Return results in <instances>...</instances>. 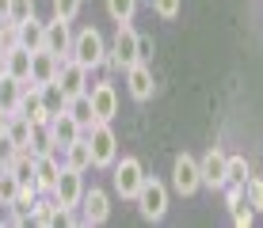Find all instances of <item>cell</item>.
Here are the masks:
<instances>
[{"label":"cell","mask_w":263,"mask_h":228,"mask_svg":"<svg viewBox=\"0 0 263 228\" xmlns=\"http://www.w3.org/2000/svg\"><path fill=\"white\" fill-rule=\"evenodd\" d=\"M153 57V38H141L138 34V61H149Z\"/></svg>","instance_id":"34"},{"label":"cell","mask_w":263,"mask_h":228,"mask_svg":"<svg viewBox=\"0 0 263 228\" xmlns=\"http://www.w3.org/2000/svg\"><path fill=\"white\" fill-rule=\"evenodd\" d=\"M134 61H138V31H134L130 23H119V34H115V50H107V61L103 65L111 69H130Z\"/></svg>","instance_id":"6"},{"label":"cell","mask_w":263,"mask_h":228,"mask_svg":"<svg viewBox=\"0 0 263 228\" xmlns=\"http://www.w3.org/2000/svg\"><path fill=\"white\" fill-rule=\"evenodd\" d=\"M8 4H12V0H0V23L8 19Z\"/></svg>","instance_id":"37"},{"label":"cell","mask_w":263,"mask_h":228,"mask_svg":"<svg viewBox=\"0 0 263 228\" xmlns=\"http://www.w3.org/2000/svg\"><path fill=\"white\" fill-rule=\"evenodd\" d=\"M15 194H20V179L8 171V163L0 168V205H12L15 202Z\"/></svg>","instance_id":"26"},{"label":"cell","mask_w":263,"mask_h":228,"mask_svg":"<svg viewBox=\"0 0 263 228\" xmlns=\"http://www.w3.org/2000/svg\"><path fill=\"white\" fill-rule=\"evenodd\" d=\"M138 209H141V217L145 221H160V217L168 213V186L160 179H149L145 175V182H141V190H138Z\"/></svg>","instance_id":"5"},{"label":"cell","mask_w":263,"mask_h":228,"mask_svg":"<svg viewBox=\"0 0 263 228\" xmlns=\"http://www.w3.org/2000/svg\"><path fill=\"white\" fill-rule=\"evenodd\" d=\"M225 152L221 149H210L202 160H198V175H202V186L210 190H225Z\"/></svg>","instance_id":"13"},{"label":"cell","mask_w":263,"mask_h":228,"mask_svg":"<svg viewBox=\"0 0 263 228\" xmlns=\"http://www.w3.org/2000/svg\"><path fill=\"white\" fill-rule=\"evenodd\" d=\"M12 46H20V23H0V50H12Z\"/></svg>","instance_id":"31"},{"label":"cell","mask_w":263,"mask_h":228,"mask_svg":"<svg viewBox=\"0 0 263 228\" xmlns=\"http://www.w3.org/2000/svg\"><path fill=\"white\" fill-rule=\"evenodd\" d=\"M53 149H58V144H53L50 122L34 126V130H31V144H27V152H31V156H42V152H53Z\"/></svg>","instance_id":"24"},{"label":"cell","mask_w":263,"mask_h":228,"mask_svg":"<svg viewBox=\"0 0 263 228\" xmlns=\"http://www.w3.org/2000/svg\"><path fill=\"white\" fill-rule=\"evenodd\" d=\"M107 217H111V194L107 190H84V198H80V221L84 224H103Z\"/></svg>","instance_id":"11"},{"label":"cell","mask_w":263,"mask_h":228,"mask_svg":"<svg viewBox=\"0 0 263 228\" xmlns=\"http://www.w3.org/2000/svg\"><path fill=\"white\" fill-rule=\"evenodd\" d=\"M248 182H252L248 202H252V209H256V213H263V175H259V179H248Z\"/></svg>","instance_id":"33"},{"label":"cell","mask_w":263,"mask_h":228,"mask_svg":"<svg viewBox=\"0 0 263 228\" xmlns=\"http://www.w3.org/2000/svg\"><path fill=\"white\" fill-rule=\"evenodd\" d=\"M31 130H34V122H31L27 114H12V122H8V137H4V141L12 144L15 152H23L27 144H31Z\"/></svg>","instance_id":"18"},{"label":"cell","mask_w":263,"mask_h":228,"mask_svg":"<svg viewBox=\"0 0 263 228\" xmlns=\"http://www.w3.org/2000/svg\"><path fill=\"white\" fill-rule=\"evenodd\" d=\"M8 122H12V114H4V111H0V141L8 137Z\"/></svg>","instance_id":"35"},{"label":"cell","mask_w":263,"mask_h":228,"mask_svg":"<svg viewBox=\"0 0 263 228\" xmlns=\"http://www.w3.org/2000/svg\"><path fill=\"white\" fill-rule=\"evenodd\" d=\"M72 61H80L84 69H99L107 61V42H103V34L96 31V27H84L80 34H72V53H69Z\"/></svg>","instance_id":"2"},{"label":"cell","mask_w":263,"mask_h":228,"mask_svg":"<svg viewBox=\"0 0 263 228\" xmlns=\"http://www.w3.org/2000/svg\"><path fill=\"white\" fill-rule=\"evenodd\" d=\"M53 205L58 213H72L80 209V198H84V171H72V168H61L58 182H53Z\"/></svg>","instance_id":"3"},{"label":"cell","mask_w":263,"mask_h":228,"mask_svg":"<svg viewBox=\"0 0 263 228\" xmlns=\"http://www.w3.org/2000/svg\"><path fill=\"white\" fill-rule=\"evenodd\" d=\"M42 38H46V23L39 19V15H31V19L20 23V46H27V50H42Z\"/></svg>","instance_id":"20"},{"label":"cell","mask_w":263,"mask_h":228,"mask_svg":"<svg viewBox=\"0 0 263 228\" xmlns=\"http://www.w3.org/2000/svg\"><path fill=\"white\" fill-rule=\"evenodd\" d=\"M61 156H65V168L88 171V168H92V149H88V137H80V141H72L69 149H61Z\"/></svg>","instance_id":"19"},{"label":"cell","mask_w":263,"mask_h":228,"mask_svg":"<svg viewBox=\"0 0 263 228\" xmlns=\"http://www.w3.org/2000/svg\"><path fill=\"white\" fill-rule=\"evenodd\" d=\"M39 88H42V107H46V114H50V118H53V114H61V111L69 107V95L61 91L58 80H50V84H39Z\"/></svg>","instance_id":"22"},{"label":"cell","mask_w":263,"mask_h":228,"mask_svg":"<svg viewBox=\"0 0 263 228\" xmlns=\"http://www.w3.org/2000/svg\"><path fill=\"white\" fill-rule=\"evenodd\" d=\"M88 149H92V168H111L119 160V137H115L111 122H96L92 130H84Z\"/></svg>","instance_id":"1"},{"label":"cell","mask_w":263,"mask_h":228,"mask_svg":"<svg viewBox=\"0 0 263 228\" xmlns=\"http://www.w3.org/2000/svg\"><path fill=\"white\" fill-rule=\"evenodd\" d=\"M0 76H8V50H0Z\"/></svg>","instance_id":"36"},{"label":"cell","mask_w":263,"mask_h":228,"mask_svg":"<svg viewBox=\"0 0 263 228\" xmlns=\"http://www.w3.org/2000/svg\"><path fill=\"white\" fill-rule=\"evenodd\" d=\"M134 12H138V0H107V15L115 23H130Z\"/></svg>","instance_id":"27"},{"label":"cell","mask_w":263,"mask_h":228,"mask_svg":"<svg viewBox=\"0 0 263 228\" xmlns=\"http://www.w3.org/2000/svg\"><path fill=\"white\" fill-rule=\"evenodd\" d=\"M111 171H115V194L126 198V202H134L138 198V190H141V182H145V168H141V160L138 156H122V160H115L111 163Z\"/></svg>","instance_id":"4"},{"label":"cell","mask_w":263,"mask_h":228,"mask_svg":"<svg viewBox=\"0 0 263 228\" xmlns=\"http://www.w3.org/2000/svg\"><path fill=\"white\" fill-rule=\"evenodd\" d=\"M252 179V168L244 156H229L225 160V186H244Z\"/></svg>","instance_id":"23"},{"label":"cell","mask_w":263,"mask_h":228,"mask_svg":"<svg viewBox=\"0 0 263 228\" xmlns=\"http://www.w3.org/2000/svg\"><path fill=\"white\" fill-rule=\"evenodd\" d=\"M61 168H65V156H61V149L34 156V182H39V194H50V190H53V182H58Z\"/></svg>","instance_id":"10"},{"label":"cell","mask_w":263,"mask_h":228,"mask_svg":"<svg viewBox=\"0 0 263 228\" xmlns=\"http://www.w3.org/2000/svg\"><path fill=\"white\" fill-rule=\"evenodd\" d=\"M31 221H34V224H58V221H61V213H58V205H53V202H39V198H34V205H31Z\"/></svg>","instance_id":"28"},{"label":"cell","mask_w":263,"mask_h":228,"mask_svg":"<svg viewBox=\"0 0 263 228\" xmlns=\"http://www.w3.org/2000/svg\"><path fill=\"white\" fill-rule=\"evenodd\" d=\"M0 168H4V152H0Z\"/></svg>","instance_id":"38"},{"label":"cell","mask_w":263,"mask_h":228,"mask_svg":"<svg viewBox=\"0 0 263 228\" xmlns=\"http://www.w3.org/2000/svg\"><path fill=\"white\" fill-rule=\"evenodd\" d=\"M172 186H176V194H183V198L198 194L202 175H198V160L191 156V152H179L176 163H172Z\"/></svg>","instance_id":"7"},{"label":"cell","mask_w":263,"mask_h":228,"mask_svg":"<svg viewBox=\"0 0 263 228\" xmlns=\"http://www.w3.org/2000/svg\"><path fill=\"white\" fill-rule=\"evenodd\" d=\"M23 91H27L23 80H15V76H0V111H4V114H20V107H23Z\"/></svg>","instance_id":"17"},{"label":"cell","mask_w":263,"mask_h":228,"mask_svg":"<svg viewBox=\"0 0 263 228\" xmlns=\"http://www.w3.org/2000/svg\"><path fill=\"white\" fill-rule=\"evenodd\" d=\"M61 61L65 57H58V53H50V50H34L31 53V80H27V84H50V80H58Z\"/></svg>","instance_id":"14"},{"label":"cell","mask_w":263,"mask_h":228,"mask_svg":"<svg viewBox=\"0 0 263 228\" xmlns=\"http://www.w3.org/2000/svg\"><path fill=\"white\" fill-rule=\"evenodd\" d=\"M179 8H183V0H153V12H157L160 19H176Z\"/></svg>","instance_id":"32"},{"label":"cell","mask_w":263,"mask_h":228,"mask_svg":"<svg viewBox=\"0 0 263 228\" xmlns=\"http://www.w3.org/2000/svg\"><path fill=\"white\" fill-rule=\"evenodd\" d=\"M88 99H92V118L96 122H111V118L119 114V91H115V84H107V80H99V84L88 88Z\"/></svg>","instance_id":"9"},{"label":"cell","mask_w":263,"mask_h":228,"mask_svg":"<svg viewBox=\"0 0 263 228\" xmlns=\"http://www.w3.org/2000/svg\"><path fill=\"white\" fill-rule=\"evenodd\" d=\"M58 84H61V91H65L69 99L72 95H88V88H92V69H84L80 61L65 57L61 69H58Z\"/></svg>","instance_id":"8"},{"label":"cell","mask_w":263,"mask_h":228,"mask_svg":"<svg viewBox=\"0 0 263 228\" xmlns=\"http://www.w3.org/2000/svg\"><path fill=\"white\" fill-rule=\"evenodd\" d=\"M65 111H69L72 118H77V122L84 126V130H92V126H96V118H92V99H88V95H72Z\"/></svg>","instance_id":"25"},{"label":"cell","mask_w":263,"mask_h":228,"mask_svg":"<svg viewBox=\"0 0 263 228\" xmlns=\"http://www.w3.org/2000/svg\"><path fill=\"white\" fill-rule=\"evenodd\" d=\"M34 15V0H12L8 4V23H23Z\"/></svg>","instance_id":"30"},{"label":"cell","mask_w":263,"mask_h":228,"mask_svg":"<svg viewBox=\"0 0 263 228\" xmlns=\"http://www.w3.org/2000/svg\"><path fill=\"white\" fill-rule=\"evenodd\" d=\"M50 133H53V144H58V149H69L72 141H80V137H84V126H80L69 111H61V114L50 118Z\"/></svg>","instance_id":"15"},{"label":"cell","mask_w":263,"mask_h":228,"mask_svg":"<svg viewBox=\"0 0 263 228\" xmlns=\"http://www.w3.org/2000/svg\"><path fill=\"white\" fill-rule=\"evenodd\" d=\"M126 88H130V95L138 99V103H149V99H153V91H157V80H153L149 61H134V65L126 69Z\"/></svg>","instance_id":"12"},{"label":"cell","mask_w":263,"mask_h":228,"mask_svg":"<svg viewBox=\"0 0 263 228\" xmlns=\"http://www.w3.org/2000/svg\"><path fill=\"white\" fill-rule=\"evenodd\" d=\"M8 76H15V80H31V50L27 46H12L8 50Z\"/></svg>","instance_id":"21"},{"label":"cell","mask_w":263,"mask_h":228,"mask_svg":"<svg viewBox=\"0 0 263 228\" xmlns=\"http://www.w3.org/2000/svg\"><path fill=\"white\" fill-rule=\"evenodd\" d=\"M80 4H84V0H53V19L72 23V19L80 15Z\"/></svg>","instance_id":"29"},{"label":"cell","mask_w":263,"mask_h":228,"mask_svg":"<svg viewBox=\"0 0 263 228\" xmlns=\"http://www.w3.org/2000/svg\"><path fill=\"white\" fill-rule=\"evenodd\" d=\"M42 50L58 53V57H69L72 53V31L65 19H50L46 23V38H42Z\"/></svg>","instance_id":"16"}]
</instances>
